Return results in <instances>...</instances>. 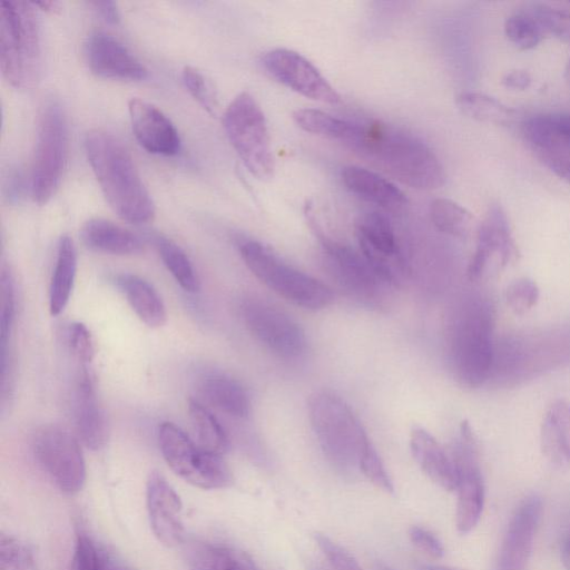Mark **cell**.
<instances>
[{
  "mask_svg": "<svg viewBox=\"0 0 570 570\" xmlns=\"http://www.w3.org/2000/svg\"><path fill=\"white\" fill-rule=\"evenodd\" d=\"M67 122L56 100L47 101L38 118L30 176L31 197L46 204L55 195L67 161Z\"/></svg>",
  "mask_w": 570,
  "mask_h": 570,
  "instance_id": "cell-9",
  "label": "cell"
},
{
  "mask_svg": "<svg viewBox=\"0 0 570 570\" xmlns=\"http://www.w3.org/2000/svg\"><path fill=\"white\" fill-rule=\"evenodd\" d=\"M417 570H461L453 567L440 566V564H422Z\"/></svg>",
  "mask_w": 570,
  "mask_h": 570,
  "instance_id": "cell-53",
  "label": "cell"
},
{
  "mask_svg": "<svg viewBox=\"0 0 570 570\" xmlns=\"http://www.w3.org/2000/svg\"><path fill=\"white\" fill-rule=\"evenodd\" d=\"M570 363V327L517 332L495 341L489 382L512 387Z\"/></svg>",
  "mask_w": 570,
  "mask_h": 570,
  "instance_id": "cell-4",
  "label": "cell"
},
{
  "mask_svg": "<svg viewBox=\"0 0 570 570\" xmlns=\"http://www.w3.org/2000/svg\"><path fill=\"white\" fill-rule=\"evenodd\" d=\"M539 287L529 277L512 281L505 288L507 305L515 315H524L531 311L539 299Z\"/></svg>",
  "mask_w": 570,
  "mask_h": 570,
  "instance_id": "cell-41",
  "label": "cell"
},
{
  "mask_svg": "<svg viewBox=\"0 0 570 570\" xmlns=\"http://www.w3.org/2000/svg\"><path fill=\"white\" fill-rule=\"evenodd\" d=\"M360 472L385 492L392 493L394 491L392 480L372 443L365 449L361 456Z\"/></svg>",
  "mask_w": 570,
  "mask_h": 570,
  "instance_id": "cell-45",
  "label": "cell"
},
{
  "mask_svg": "<svg viewBox=\"0 0 570 570\" xmlns=\"http://www.w3.org/2000/svg\"><path fill=\"white\" fill-rule=\"evenodd\" d=\"M543 455L556 466L570 465V402L557 400L547 410L540 430Z\"/></svg>",
  "mask_w": 570,
  "mask_h": 570,
  "instance_id": "cell-26",
  "label": "cell"
},
{
  "mask_svg": "<svg viewBox=\"0 0 570 570\" xmlns=\"http://www.w3.org/2000/svg\"><path fill=\"white\" fill-rule=\"evenodd\" d=\"M561 559L567 570H570V531L564 535L561 544Z\"/></svg>",
  "mask_w": 570,
  "mask_h": 570,
  "instance_id": "cell-52",
  "label": "cell"
},
{
  "mask_svg": "<svg viewBox=\"0 0 570 570\" xmlns=\"http://www.w3.org/2000/svg\"><path fill=\"white\" fill-rule=\"evenodd\" d=\"M271 78L295 92L321 102L338 104L341 97L320 70L301 53L277 48L261 58Z\"/></svg>",
  "mask_w": 570,
  "mask_h": 570,
  "instance_id": "cell-17",
  "label": "cell"
},
{
  "mask_svg": "<svg viewBox=\"0 0 570 570\" xmlns=\"http://www.w3.org/2000/svg\"><path fill=\"white\" fill-rule=\"evenodd\" d=\"M226 135L247 170L259 180H268L275 171V160L265 115L255 98L244 91L237 95L224 112Z\"/></svg>",
  "mask_w": 570,
  "mask_h": 570,
  "instance_id": "cell-8",
  "label": "cell"
},
{
  "mask_svg": "<svg viewBox=\"0 0 570 570\" xmlns=\"http://www.w3.org/2000/svg\"><path fill=\"white\" fill-rule=\"evenodd\" d=\"M188 412L198 444L214 454L223 455L229 446V441L216 416L194 399L189 400Z\"/></svg>",
  "mask_w": 570,
  "mask_h": 570,
  "instance_id": "cell-33",
  "label": "cell"
},
{
  "mask_svg": "<svg viewBox=\"0 0 570 570\" xmlns=\"http://www.w3.org/2000/svg\"><path fill=\"white\" fill-rule=\"evenodd\" d=\"M33 455L56 487L66 494L82 490L86 462L77 439L56 424L41 426L32 440Z\"/></svg>",
  "mask_w": 570,
  "mask_h": 570,
  "instance_id": "cell-13",
  "label": "cell"
},
{
  "mask_svg": "<svg viewBox=\"0 0 570 570\" xmlns=\"http://www.w3.org/2000/svg\"><path fill=\"white\" fill-rule=\"evenodd\" d=\"M455 104L466 117L485 124L508 125L515 111L498 98L478 91H464L458 95Z\"/></svg>",
  "mask_w": 570,
  "mask_h": 570,
  "instance_id": "cell-32",
  "label": "cell"
},
{
  "mask_svg": "<svg viewBox=\"0 0 570 570\" xmlns=\"http://www.w3.org/2000/svg\"><path fill=\"white\" fill-rule=\"evenodd\" d=\"M188 566L189 570H259L246 553L204 542L189 547Z\"/></svg>",
  "mask_w": 570,
  "mask_h": 570,
  "instance_id": "cell-31",
  "label": "cell"
},
{
  "mask_svg": "<svg viewBox=\"0 0 570 570\" xmlns=\"http://www.w3.org/2000/svg\"><path fill=\"white\" fill-rule=\"evenodd\" d=\"M75 425L81 442L92 451H99L108 442L109 422L101 406L94 377L86 367L79 373L75 392Z\"/></svg>",
  "mask_w": 570,
  "mask_h": 570,
  "instance_id": "cell-22",
  "label": "cell"
},
{
  "mask_svg": "<svg viewBox=\"0 0 570 570\" xmlns=\"http://www.w3.org/2000/svg\"><path fill=\"white\" fill-rule=\"evenodd\" d=\"M90 4L94 9L109 23L119 21V10L114 1H92Z\"/></svg>",
  "mask_w": 570,
  "mask_h": 570,
  "instance_id": "cell-50",
  "label": "cell"
},
{
  "mask_svg": "<svg viewBox=\"0 0 570 570\" xmlns=\"http://www.w3.org/2000/svg\"><path fill=\"white\" fill-rule=\"evenodd\" d=\"M538 20L544 35H550L570 45V11L546 3H532L528 7Z\"/></svg>",
  "mask_w": 570,
  "mask_h": 570,
  "instance_id": "cell-40",
  "label": "cell"
},
{
  "mask_svg": "<svg viewBox=\"0 0 570 570\" xmlns=\"http://www.w3.org/2000/svg\"><path fill=\"white\" fill-rule=\"evenodd\" d=\"M116 283L136 315L147 326L155 328L166 323L165 304L150 283L132 274L117 276Z\"/></svg>",
  "mask_w": 570,
  "mask_h": 570,
  "instance_id": "cell-28",
  "label": "cell"
},
{
  "mask_svg": "<svg viewBox=\"0 0 570 570\" xmlns=\"http://www.w3.org/2000/svg\"><path fill=\"white\" fill-rule=\"evenodd\" d=\"M199 391L212 405L233 417L244 419L249 414L250 402L245 387L228 375H205L199 382Z\"/></svg>",
  "mask_w": 570,
  "mask_h": 570,
  "instance_id": "cell-29",
  "label": "cell"
},
{
  "mask_svg": "<svg viewBox=\"0 0 570 570\" xmlns=\"http://www.w3.org/2000/svg\"><path fill=\"white\" fill-rule=\"evenodd\" d=\"M68 570H100L99 544L83 531L77 533Z\"/></svg>",
  "mask_w": 570,
  "mask_h": 570,
  "instance_id": "cell-44",
  "label": "cell"
},
{
  "mask_svg": "<svg viewBox=\"0 0 570 570\" xmlns=\"http://www.w3.org/2000/svg\"><path fill=\"white\" fill-rule=\"evenodd\" d=\"M309 570H323V569L317 566H312Z\"/></svg>",
  "mask_w": 570,
  "mask_h": 570,
  "instance_id": "cell-57",
  "label": "cell"
},
{
  "mask_svg": "<svg viewBox=\"0 0 570 570\" xmlns=\"http://www.w3.org/2000/svg\"><path fill=\"white\" fill-rule=\"evenodd\" d=\"M342 181L358 198L389 210H397L407 204L405 194L381 174L360 166L342 169Z\"/></svg>",
  "mask_w": 570,
  "mask_h": 570,
  "instance_id": "cell-23",
  "label": "cell"
},
{
  "mask_svg": "<svg viewBox=\"0 0 570 570\" xmlns=\"http://www.w3.org/2000/svg\"><path fill=\"white\" fill-rule=\"evenodd\" d=\"M519 249L512 235L508 216L500 205L489 207L476 229V243L466 268L471 282H478L490 273L498 274L515 263Z\"/></svg>",
  "mask_w": 570,
  "mask_h": 570,
  "instance_id": "cell-15",
  "label": "cell"
},
{
  "mask_svg": "<svg viewBox=\"0 0 570 570\" xmlns=\"http://www.w3.org/2000/svg\"><path fill=\"white\" fill-rule=\"evenodd\" d=\"M240 315L250 334L277 356L297 358L305 353L307 341L304 331L272 303L247 297L240 304Z\"/></svg>",
  "mask_w": 570,
  "mask_h": 570,
  "instance_id": "cell-14",
  "label": "cell"
},
{
  "mask_svg": "<svg viewBox=\"0 0 570 570\" xmlns=\"http://www.w3.org/2000/svg\"><path fill=\"white\" fill-rule=\"evenodd\" d=\"M90 70L99 77L120 80H142L147 68L114 36L96 31L86 45Z\"/></svg>",
  "mask_w": 570,
  "mask_h": 570,
  "instance_id": "cell-20",
  "label": "cell"
},
{
  "mask_svg": "<svg viewBox=\"0 0 570 570\" xmlns=\"http://www.w3.org/2000/svg\"><path fill=\"white\" fill-rule=\"evenodd\" d=\"M322 243L324 265L334 282L351 297L368 305H379L391 286L360 250L333 240L315 227Z\"/></svg>",
  "mask_w": 570,
  "mask_h": 570,
  "instance_id": "cell-11",
  "label": "cell"
},
{
  "mask_svg": "<svg viewBox=\"0 0 570 570\" xmlns=\"http://www.w3.org/2000/svg\"><path fill=\"white\" fill-rule=\"evenodd\" d=\"M434 227L443 234L464 238L473 228L474 217L462 205L449 198H436L430 205Z\"/></svg>",
  "mask_w": 570,
  "mask_h": 570,
  "instance_id": "cell-35",
  "label": "cell"
},
{
  "mask_svg": "<svg viewBox=\"0 0 570 570\" xmlns=\"http://www.w3.org/2000/svg\"><path fill=\"white\" fill-rule=\"evenodd\" d=\"M80 237L88 248L99 253L124 256L144 250V244L136 234L104 218L87 220L81 227Z\"/></svg>",
  "mask_w": 570,
  "mask_h": 570,
  "instance_id": "cell-27",
  "label": "cell"
},
{
  "mask_svg": "<svg viewBox=\"0 0 570 570\" xmlns=\"http://www.w3.org/2000/svg\"><path fill=\"white\" fill-rule=\"evenodd\" d=\"M314 540L327 560L331 570H363L357 560L345 548L327 535L315 533Z\"/></svg>",
  "mask_w": 570,
  "mask_h": 570,
  "instance_id": "cell-43",
  "label": "cell"
},
{
  "mask_svg": "<svg viewBox=\"0 0 570 570\" xmlns=\"http://www.w3.org/2000/svg\"><path fill=\"white\" fill-rule=\"evenodd\" d=\"M411 542L421 551L433 558H441L444 554V548L441 540L430 530L412 525L409 530Z\"/></svg>",
  "mask_w": 570,
  "mask_h": 570,
  "instance_id": "cell-47",
  "label": "cell"
},
{
  "mask_svg": "<svg viewBox=\"0 0 570 570\" xmlns=\"http://www.w3.org/2000/svg\"><path fill=\"white\" fill-rule=\"evenodd\" d=\"M358 249L367 262L392 285L405 277L406 265L389 217L373 210L355 223Z\"/></svg>",
  "mask_w": 570,
  "mask_h": 570,
  "instance_id": "cell-16",
  "label": "cell"
},
{
  "mask_svg": "<svg viewBox=\"0 0 570 570\" xmlns=\"http://www.w3.org/2000/svg\"><path fill=\"white\" fill-rule=\"evenodd\" d=\"M341 142L412 188L431 190L445 183L444 168L430 146L393 126L348 120Z\"/></svg>",
  "mask_w": 570,
  "mask_h": 570,
  "instance_id": "cell-1",
  "label": "cell"
},
{
  "mask_svg": "<svg viewBox=\"0 0 570 570\" xmlns=\"http://www.w3.org/2000/svg\"><path fill=\"white\" fill-rule=\"evenodd\" d=\"M154 242L164 265L177 284L188 293L198 292L200 287L198 275L184 249L163 235H157Z\"/></svg>",
  "mask_w": 570,
  "mask_h": 570,
  "instance_id": "cell-34",
  "label": "cell"
},
{
  "mask_svg": "<svg viewBox=\"0 0 570 570\" xmlns=\"http://www.w3.org/2000/svg\"><path fill=\"white\" fill-rule=\"evenodd\" d=\"M0 570H37L31 547L19 538L1 533Z\"/></svg>",
  "mask_w": 570,
  "mask_h": 570,
  "instance_id": "cell-38",
  "label": "cell"
},
{
  "mask_svg": "<svg viewBox=\"0 0 570 570\" xmlns=\"http://www.w3.org/2000/svg\"><path fill=\"white\" fill-rule=\"evenodd\" d=\"M41 33L35 4L21 0L0 3V65L16 88H30L41 72Z\"/></svg>",
  "mask_w": 570,
  "mask_h": 570,
  "instance_id": "cell-6",
  "label": "cell"
},
{
  "mask_svg": "<svg viewBox=\"0 0 570 570\" xmlns=\"http://www.w3.org/2000/svg\"><path fill=\"white\" fill-rule=\"evenodd\" d=\"M77 272V250L72 238H59L55 267L49 286V311L59 315L69 302Z\"/></svg>",
  "mask_w": 570,
  "mask_h": 570,
  "instance_id": "cell-30",
  "label": "cell"
},
{
  "mask_svg": "<svg viewBox=\"0 0 570 570\" xmlns=\"http://www.w3.org/2000/svg\"><path fill=\"white\" fill-rule=\"evenodd\" d=\"M541 498L527 497L515 509L504 533L497 570H525L542 514Z\"/></svg>",
  "mask_w": 570,
  "mask_h": 570,
  "instance_id": "cell-18",
  "label": "cell"
},
{
  "mask_svg": "<svg viewBox=\"0 0 570 570\" xmlns=\"http://www.w3.org/2000/svg\"><path fill=\"white\" fill-rule=\"evenodd\" d=\"M239 253L253 275L293 304L320 309L332 303L333 292L326 284L288 265L264 244L246 239Z\"/></svg>",
  "mask_w": 570,
  "mask_h": 570,
  "instance_id": "cell-7",
  "label": "cell"
},
{
  "mask_svg": "<svg viewBox=\"0 0 570 570\" xmlns=\"http://www.w3.org/2000/svg\"><path fill=\"white\" fill-rule=\"evenodd\" d=\"M158 442L168 466L186 482L206 490L226 488L232 483V473L222 455L195 443L176 424L163 422Z\"/></svg>",
  "mask_w": 570,
  "mask_h": 570,
  "instance_id": "cell-10",
  "label": "cell"
},
{
  "mask_svg": "<svg viewBox=\"0 0 570 570\" xmlns=\"http://www.w3.org/2000/svg\"><path fill=\"white\" fill-rule=\"evenodd\" d=\"M532 83V77L524 69H513L505 72L501 78V85L510 90L522 91L528 89Z\"/></svg>",
  "mask_w": 570,
  "mask_h": 570,
  "instance_id": "cell-49",
  "label": "cell"
},
{
  "mask_svg": "<svg viewBox=\"0 0 570 570\" xmlns=\"http://www.w3.org/2000/svg\"><path fill=\"white\" fill-rule=\"evenodd\" d=\"M374 570H395L394 568L390 567L389 564L386 563H383V562H376V564L374 566Z\"/></svg>",
  "mask_w": 570,
  "mask_h": 570,
  "instance_id": "cell-55",
  "label": "cell"
},
{
  "mask_svg": "<svg viewBox=\"0 0 570 570\" xmlns=\"http://www.w3.org/2000/svg\"><path fill=\"white\" fill-rule=\"evenodd\" d=\"M293 118L303 130L340 141H342L348 126V119L311 108L297 109Z\"/></svg>",
  "mask_w": 570,
  "mask_h": 570,
  "instance_id": "cell-37",
  "label": "cell"
},
{
  "mask_svg": "<svg viewBox=\"0 0 570 570\" xmlns=\"http://www.w3.org/2000/svg\"><path fill=\"white\" fill-rule=\"evenodd\" d=\"M1 304H0V354L9 353V341L16 317V293L11 272H1Z\"/></svg>",
  "mask_w": 570,
  "mask_h": 570,
  "instance_id": "cell-39",
  "label": "cell"
},
{
  "mask_svg": "<svg viewBox=\"0 0 570 570\" xmlns=\"http://www.w3.org/2000/svg\"><path fill=\"white\" fill-rule=\"evenodd\" d=\"M522 134L542 154L570 155V112L533 115L524 120Z\"/></svg>",
  "mask_w": 570,
  "mask_h": 570,
  "instance_id": "cell-25",
  "label": "cell"
},
{
  "mask_svg": "<svg viewBox=\"0 0 570 570\" xmlns=\"http://www.w3.org/2000/svg\"><path fill=\"white\" fill-rule=\"evenodd\" d=\"M100 570H132L115 554L99 546Z\"/></svg>",
  "mask_w": 570,
  "mask_h": 570,
  "instance_id": "cell-51",
  "label": "cell"
},
{
  "mask_svg": "<svg viewBox=\"0 0 570 570\" xmlns=\"http://www.w3.org/2000/svg\"><path fill=\"white\" fill-rule=\"evenodd\" d=\"M67 344L82 363H89L95 356L92 336L87 326L80 322L71 323L67 328Z\"/></svg>",
  "mask_w": 570,
  "mask_h": 570,
  "instance_id": "cell-46",
  "label": "cell"
},
{
  "mask_svg": "<svg viewBox=\"0 0 570 570\" xmlns=\"http://www.w3.org/2000/svg\"><path fill=\"white\" fill-rule=\"evenodd\" d=\"M128 111L134 135L142 148L155 155L177 154L180 147L178 131L159 108L144 99L131 98Z\"/></svg>",
  "mask_w": 570,
  "mask_h": 570,
  "instance_id": "cell-21",
  "label": "cell"
},
{
  "mask_svg": "<svg viewBox=\"0 0 570 570\" xmlns=\"http://www.w3.org/2000/svg\"><path fill=\"white\" fill-rule=\"evenodd\" d=\"M410 448L421 470L434 483L446 491H455L456 475L451 453L430 432L414 428L410 434Z\"/></svg>",
  "mask_w": 570,
  "mask_h": 570,
  "instance_id": "cell-24",
  "label": "cell"
},
{
  "mask_svg": "<svg viewBox=\"0 0 570 570\" xmlns=\"http://www.w3.org/2000/svg\"><path fill=\"white\" fill-rule=\"evenodd\" d=\"M564 78L570 86V59L567 62L566 68H564Z\"/></svg>",
  "mask_w": 570,
  "mask_h": 570,
  "instance_id": "cell-56",
  "label": "cell"
},
{
  "mask_svg": "<svg viewBox=\"0 0 570 570\" xmlns=\"http://www.w3.org/2000/svg\"><path fill=\"white\" fill-rule=\"evenodd\" d=\"M544 165L560 179L570 184V155L542 154Z\"/></svg>",
  "mask_w": 570,
  "mask_h": 570,
  "instance_id": "cell-48",
  "label": "cell"
},
{
  "mask_svg": "<svg viewBox=\"0 0 570 570\" xmlns=\"http://www.w3.org/2000/svg\"><path fill=\"white\" fill-rule=\"evenodd\" d=\"M146 503L151 530L159 542L167 547L184 540L183 505L179 495L157 471L149 474Z\"/></svg>",
  "mask_w": 570,
  "mask_h": 570,
  "instance_id": "cell-19",
  "label": "cell"
},
{
  "mask_svg": "<svg viewBox=\"0 0 570 570\" xmlns=\"http://www.w3.org/2000/svg\"><path fill=\"white\" fill-rule=\"evenodd\" d=\"M32 3L35 7H39L42 10H52L56 9V7L59 4L57 1H38Z\"/></svg>",
  "mask_w": 570,
  "mask_h": 570,
  "instance_id": "cell-54",
  "label": "cell"
},
{
  "mask_svg": "<svg viewBox=\"0 0 570 570\" xmlns=\"http://www.w3.org/2000/svg\"><path fill=\"white\" fill-rule=\"evenodd\" d=\"M451 456L456 475L455 525L460 533L465 534L479 523L485 502V485L479 462L476 439L466 421L460 424Z\"/></svg>",
  "mask_w": 570,
  "mask_h": 570,
  "instance_id": "cell-12",
  "label": "cell"
},
{
  "mask_svg": "<svg viewBox=\"0 0 570 570\" xmlns=\"http://www.w3.org/2000/svg\"><path fill=\"white\" fill-rule=\"evenodd\" d=\"M308 417L327 461L342 474L360 471L371 441L352 409L332 392H317L308 403Z\"/></svg>",
  "mask_w": 570,
  "mask_h": 570,
  "instance_id": "cell-5",
  "label": "cell"
},
{
  "mask_svg": "<svg viewBox=\"0 0 570 570\" xmlns=\"http://www.w3.org/2000/svg\"><path fill=\"white\" fill-rule=\"evenodd\" d=\"M495 308L483 294L463 296L448 326V356L458 383L476 389L489 382L494 361Z\"/></svg>",
  "mask_w": 570,
  "mask_h": 570,
  "instance_id": "cell-2",
  "label": "cell"
},
{
  "mask_svg": "<svg viewBox=\"0 0 570 570\" xmlns=\"http://www.w3.org/2000/svg\"><path fill=\"white\" fill-rule=\"evenodd\" d=\"M503 31L510 43L523 51L538 47L546 36L529 8L509 14Z\"/></svg>",
  "mask_w": 570,
  "mask_h": 570,
  "instance_id": "cell-36",
  "label": "cell"
},
{
  "mask_svg": "<svg viewBox=\"0 0 570 570\" xmlns=\"http://www.w3.org/2000/svg\"><path fill=\"white\" fill-rule=\"evenodd\" d=\"M85 150L100 189L112 210L124 220L144 224L153 219L155 205L132 157L114 134L92 129Z\"/></svg>",
  "mask_w": 570,
  "mask_h": 570,
  "instance_id": "cell-3",
  "label": "cell"
},
{
  "mask_svg": "<svg viewBox=\"0 0 570 570\" xmlns=\"http://www.w3.org/2000/svg\"><path fill=\"white\" fill-rule=\"evenodd\" d=\"M183 81L189 94L206 109L209 114H215L217 109V99L212 85L204 75L194 67L187 66L183 69Z\"/></svg>",
  "mask_w": 570,
  "mask_h": 570,
  "instance_id": "cell-42",
  "label": "cell"
}]
</instances>
